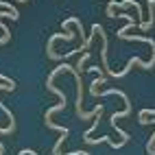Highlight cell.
I'll return each instance as SVG.
<instances>
[{
  "mask_svg": "<svg viewBox=\"0 0 155 155\" xmlns=\"http://www.w3.org/2000/svg\"><path fill=\"white\" fill-rule=\"evenodd\" d=\"M103 83H105V77H98V79H94V81H92V87H90V92H92V96H98V85H103Z\"/></svg>",
  "mask_w": 155,
  "mask_h": 155,
  "instance_id": "cell-1",
  "label": "cell"
},
{
  "mask_svg": "<svg viewBox=\"0 0 155 155\" xmlns=\"http://www.w3.org/2000/svg\"><path fill=\"white\" fill-rule=\"evenodd\" d=\"M87 59H90V53H83V55H81V59H79V64H77L74 68H77L79 72H83V64H85Z\"/></svg>",
  "mask_w": 155,
  "mask_h": 155,
  "instance_id": "cell-2",
  "label": "cell"
}]
</instances>
